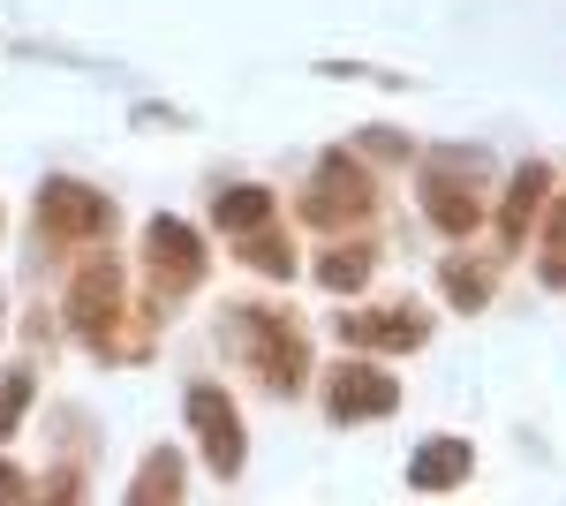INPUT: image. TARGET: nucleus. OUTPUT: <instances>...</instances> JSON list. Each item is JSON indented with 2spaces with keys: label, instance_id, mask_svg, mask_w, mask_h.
Returning <instances> with one entry per match:
<instances>
[{
  "label": "nucleus",
  "instance_id": "f257e3e1",
  "mask_svg": "<svg viewBox=\"0 0 566 506\" xmlns=\"http://www.w3.org/2000/svg\"><path fill=\"white\" fill-rule=\"evenodd\" d=\"M234 348L258 363V379L272 393H303V371H310V348L295 333V318H264V310H234Z\"/></svg>",
  "mask_w": 566,
  "mask_h": 506
},
{
  "label": "nucleus",
  "instance_id": "f03ea898",
  "mask_svg": "<svg viewBox=\"0 0 566 506\" xmlns=\"http://www.w3.org/2000/svg\"><path fill=\"white\" fill-rule=\"evenodd\" d=\"M39 227L53 235V242H91V235H106V227H114V205H106L98 189H84V182H45Z\"/></svg>",
  "mask_w": 566,
  "mask_h": 506
},
{
  "label": "nucleus",
  "instance_id": "7ed1b4c3",
  "mask_svg": "<svg viewBox=\"0 0 566 506\" xmlns=\"http://www.w3.org/2000/svg\"><path fill=\"white\" fill-rule=\"evenodd\" d=\"M144 257H151V288H159V296L197 288V272H205V242H197V227H181V219H151V227H144Z\"/></svg>",
  "mask_w": 566,
  "mask_h": 506
},
{
  "label": "nucleus",
  "instance_id": "20e7f679",
  "mask_svg": "<svg viewBox=\"0 0 566 506\" xmlns=\"http://www.w3.org/2000/svg\"><path fill=\"white\" fill-rule=\"evenodd\" d=\"M69 326H76L91 348L122 326V265H114V257H98V265L76 272V288H69Z\"/></svg>",
  "mask_w": 566,
  "mask_h": 506
},
{
  "label": "nucleus",
  "instance_id": "39448f33",
  "mask_svg": "<svg viewBox=\"0 0 566 506\" xmlns=\"http://www.w3.org/2000/svg\"><path fill=\"white\" fill-rule=\"evenodd\" d=\"M386 409H400V385L386 371H370V363H340L325 379V416L333 423H370V416H386Z\"/></svg>",
  "mask_w": 566,
  "mask_h": 506
},
{
  "label": "nucleus",
  "instance_id": "423d86ee",
  "mask_svg": "<svg viewBox=\"0 0 566 506\" xmlns=\"http://www.w3.org/2000/svg\"><path fill=\"white\" fill-rule=\"evenodd\" d=\"M189 423H197V438H205V462L219 468V476H234L242 468V416H234V401L219 393V385H189Z\"/></svg>",
  "mask_w": 566,
  "mask_h": 506
},
{
  "label": "nucleus",
  "instance_id": "0eeeda50",
  "mask_svg": "<svg viewBox=\"0 0 566 506\" xmlns=\"http://www.w3.org/2000/svg\"><path fill=\"white\" fill-rule=\"evenodd\" d=\"M476 174H483V159L469 152V159H438L431 182H423V205H431V219L446 235H469L476 227V189H469Z\"/></svg>",
  "mask_w": 566,
  "mask_h": 506
},
{
  "label": "nucleus",
  "instance_id": "6e6552de",
  "mask_svg": "<svg viewBox=\"0 0 566 506\" xmlns=\"http://www.w3.org/2000/svg\"><path fill=\"white\" fill-rule=\"evenodd\" d=\"M303 211L317 227H355V219L370 211V182H363L348 159H325L317 182H310V197H303Z\"/></svg>",
  "mask_w": 566,
  "mask_h": 506
},
{
  "label": "nucleus",
  "instance_id": "1a4fd4ad",
  "mask_svg": "<svg viewBox=\"0 0 566 506\" xmlns=\"http://www.w3.org/2000/svg\"><path fill=\"white\" fill-rule=\"evenodd\" d=\"M423 310H355V318H340V340H355V348H423Z\"/></svg>",
  "mask_w": 566,
  "mask_h": 506
},
{
  "label": "nucleus",
  "instance_id": "9d476101",
  "mask_svg": "<svg viewBox=\"0 0 566 506\" xmlns=\"http://www.w3.org/2000/svg\"><path fill=\"white\" fill-rule=\"evenodd\" d=\"M461 476H469V446H461V438H423V454L408 468L416 492H446V484H461Z\"/></svg>",
  "mask_w": 566,
  "mask_h": 506
},
{
  "label": "nucleus",
  "instance_id": "9b49d317",
  "mask_svg": "<svg viewBox=\"0 0 566 506\" xmlns=\"http://www.w3.org/2000/svg\"><path fill=\"white\" fill-rule=\"evenodd\" d=\"M544 182H552L544 167H522V174H514L506 211H499V219H506V235H528V219H536V205H544Z\"/></svg>",
  "mask_w": 566,
  "mask_h": 506
},
{
  "label": "nucleus",
  "instance_id": "f8f14e48",
  "mask_svg": "<svg viewBox=\"0 0 566 506\" xmlns=\"http://www.w3.org/2000/svg\"><path fill=\"white\" fill-rule=\"evenodd\" d=\"M317 280H325L333 296H355V288L370 280V250H340V242H333V250L317 257Z\"/></svg>",
  "mask_w": 566,
  "mask_h": 506
},
{
  "label": "nucleus",
  "instance_id": "ddd939ff",
  "mask_svg": "<svg viewBox=\"0 0 566 506\" xmlns=\"http://www.w3.org/2000/svg\"><path fill=\"white\" fill-rule=\"evenodd\" d=\"M264 219H272V197H264V189H250V182L219 197V227H234V235H250V227H264Z\"/></svg>",
  "mask_w": 566,
  "mask_h": 506
},
{
  "label": "nucleus",
  "instance_id": "4468645a",
  "mask_svg": "<svg viewBox=\"0 0 566 506\" xmlns=\"http://www.w3.org/2000/svg\"><path fill=\"white\" fill-rule=\"evenodd\" d=\"M242 265L264 272V280H287V272H295V242H287V235H250V242H242Z\"/></svg>",
  "mask_w": 566,
  "mask_h": 506
},
{
  "label": "nucleus",
  "instance_id": "2eb2a0df",
  "mask_svg": "<svg viewBox=\"0 0 566 506\" xmlns=\"http://www.w3.org/2000/svg\"><path fill=\"white\" fill-rule=\"evenodd\" d=\"M175 492H181V462H175V454H151V462H144V476L129 484L136 506H144V499H175Z\"/></svg>",
  "mask_w": 566,
  "mask_h": 506
},
{
  "label": "nucleus",
  "instance_id": "dca6fc26",
  "mask_svg": "<svg viewBox=\"0 0 566 506\" xmlns=\"http://www.w3.org/2000/svg\"><path fill=\"white\" fill-rule=\"evenodd\" d=\"M438 288H446V296L461 302V310H476V302L491 296V272H483V265H461V257H453V265L438 272Z\"/></svg>",
  "mask_w": 566,
  "mask_h": 506
},
{
  "label": "nucleus",
  "instance_id": "f3484780",
  "mask_svg": "<svg viewBox=\"0 0 566 506\" xmlns=\"http://www.w3.org/2000/svg\"><path fill=\"white\" fill-rule=\"evenodd\" d=\"M23 409H31V371H8V379H0V438L15 431Z\"/></svg>",
  "mask_w": 566,
  "mask_h": 506
},
{
  "label": "nucleus",
  "instance_id": "a211bd4d",
  "mask_svg": "<svg viewBox=\"0 0 566 506\" xmlns=\"http://www.w3.org/2000/svg\"><path fill=\"white\" fill-rule=\"evenodd\" d=\"M544 280H552V288H566V205L552 211V250H544Z\"/></svg>",
  "mask_w": 566,
  "mask_h": 506
},
{
  "label": "nucleus",
  "instance_id": "6ab92c4d",
  "mask_svg": "<svg viewBox=\"0 0 566 506\" xmlns=\"http://www.w3.org/2000/svg\"><path fill=\"white\" fill-rule=\"evenodd\" d=\"M23 492H31V484H23L15 468H0V499H23Z\"/></svg>",
  "mask_w": 566,
  "mask_h": 506
}]
</instances>
